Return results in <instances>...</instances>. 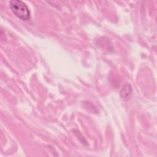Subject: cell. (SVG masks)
I'll use <instances>...</instances> for the list:
<instances>
[{
  "mask_svg": "<svg viewBox=\"0 0 157 157\" xmlns=\"http://www.w3.org/2000/svg\"><path fill=\"white\" fill-rule=\"evenodd\" d=\"M132 93V88L130 84L126 83L124 85L120 92V96L124 100H128Z\"/></svg>",
  "mask_w": 157,
  "mask_h": 157,
  "instance_id": "cell-2",
  "label": "cell"
},
{
  "mask_svg": "<svg viewBox=\"0 0 157 157\" xmlns=\"http://www.w3.org/2000/svg\"><path fill=\"white\" fill-rule=\"evenodd\" d=\"M10 7L13 13L23 20H28L31 13L27 5L20 0H12L9 2Z\"/></svg>",
  "mask_w": 157,
  "mask_h": 157,
  "instance_id": "cell-1",
  "label": "cell"
}]
</instances>
